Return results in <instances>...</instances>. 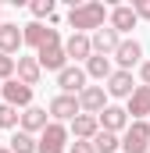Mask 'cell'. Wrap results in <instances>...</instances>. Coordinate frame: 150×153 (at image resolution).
I'll use <instances>...</instances> for the list:
<instances>
[{
  "instance_id": "obj_30",
  "label": "cell",
  "mask_w": 150,
  "mask_h": 153,
  "mask_svg": "<svg viewBox=\"0 0 150 153\" xmlns=\"http://www.w3.org/2000/svg\"><path fill=\"white\" fill-rule=\"evenodd\" d=\"M0 89H4V82H0Z\"/></svg>"
},
{
  "instance_id": "obj_3",
  "label": "cell",
  "mask_w": 150,
  "mask_h": 153,
  "mask_svg": "<svg viewBox=\"0 0 150 153\" xmlns=\"http://www.w3.org/2000/svg\"><path fill=\"white\" fill-rule=\"evenodd\" d=\"M122 153H150V125L132 121L122 135Z\"/></svg>"
},
{
  "instance_id": "obj_8",
  "label": "cell",
  "mask_w": 150,
  "mask_h": 153,
  "mask_svg": "<svg viewBox=\"0 0 150 153\" xmlns=\"http://www.w3.org/2000/svg\"><path fill=\"white\" fill-rule=\"evenodd\" d=\"M114 61H118V71H132V68H140V64H143V46H140V39H122Z\"/></svg>"
},
{
  "instance_id": "obj_9",
  "label": "cell",
  "mask_w": 150,
  "mask_h": 153,
  "mask_svg": "<svg viewBox=\"0 0 150 153\" xmlns=\"http://www.w3.org/2000/svg\"><path fill=\"white\" fill-rule=\"evenodd\" d=\"M79 107H82V114H104V107H107V89L104 85H86L82 93H79Z\"/></svg>"
},
{
  "instance_id": "obj_17",
  "label": "cell",
  "mask_w": 150,
  "mask_h": 153,
  "mask_svg": "<svg viewBox=\"0 0 150 153\" xmlns=\"http://www.w3.org/2000/svg\"><path fill=\"white\" fill-rule=\"evenodd\" d=\"M104 89H107V96H114V100H129V96L136 93L132 71H114V75L104 82Z\"/></svg>"
},
{
  "instance_id": "obj_2",
  "label": "cell",
  "mask_w": 150,
  "mask_h": 153,
  "mask_svg": "<svg viewBox=\"0 0 150 153\" xmlns=\"http://www.w3.org/2000/svg\"><path fill=\"white\" fill-rule=\"evenodd\" d=\"M46 111H50V121H57V125H72L75 117L82 114V107H79V96H68V93H57L50 103H46Z\"/></svg>"
},
{
  "instance_id": "obj_14",
  "label": "cell",
  "mask_w": 150,
  "mask_h": 153,
  "mask_svg": "<svg viewBox=\"0 0 150 153\" xmlns=\"http://www.w3.org/2000/svg\"><path fill=\"white\" fill-rule=\"evenodd\" d=\"M89 39H93V53H100V57H114L118 46H122V36L114 32L111 25H104L100 32H93Z\"/></svg>"
},
{
  "instance_id": "obj_26",
  "label": "cell",
  "mask_w": 150,
  "mask_h": 153,
  "mask_svg": "<svg viewBox=\"0 0 150 153\" xmlns=\"http://www.w3.org/2000/svg\"><path fill=\"white\" fill-rule=\"evenodd\" d=\"M132 11L140 22H150V0H132Z\"/></svg>"
},
{
  "instance_id": "obj_28",
  "label": "cell",
  "mask_w": 150,
  "mask_h": 153,
  "mask_svg": "<svg viewBox=\"0 0 150 153\" xmlns=\"http://www.w3.org/2000/svg\"><path fill=\"white\" fill-rule=\"evenodd\" d=\"M140 85H150V61L140 64Z\"/></svg>"
},
{
  "instance_id": "obj_10",
  "label": "cell",
  "mask_w": 150,
  "mask_h": 153,
  "mask_svg": "<svg viewBox=\"0 0 150 153\" xmlns=\"http://www.w3.org/2000/svg\"><path fill=\"white\" fill-rule=\"evenodd\" d=\"M129 125H132V117H129V111H125V107H114V103H107V107H104V114H100V128H104V132L122 135Z\"/></svg>"
},
{
  "instance_id": "obj_7",
  "label": "cell",
  "mask_w": 150,
  "mask_h": 153,
  "mask_svg": "<svg viewBox=\"0 0 150 153\" xmlns=\"http://www.w3.org/2000/svg\"><path fill=\"white\" fill-rule=\"evenodd\" d=\"M36 61H39V68L43 71H64L68 68V53H64V43H50V46H43L36 53Z\"/></svg>"
},
{
  "instance_id": "obj_22",
  "label": "cell",
  "mask_w": 150,
  "mask_h": 153,
  "mask_svg": "<svg viewBox=\"0 0 150 153\" xmlns=\"http://www.w3.org/2000/svg\"><path fill=\"white\" fill-rule=\"evenodd\" d=\"M36 150H39L36 135H29V132H22V128L11 135V153H36Z\"/></svg>"
},
{
  "instance_id": "obj_15",
  "label": "cell",
  "mask_w": 150,
  "mask_h": 153,
  "mask_svg": "<svg viewBox=\"0 0 150 153\" xmlns=\"http://www.w3.org/2000/svg\"><path fill=\"white\" fill-rule=\"evenodd\" d=\"M136 11H132V4H118V7H111V18H107V25H111L118 36H125V32H132L136 29Z\"/></svg>"
},
{
  "instance_id": "obj_5",
  "label": "cell",
  "mask_w": 150,
  "mask_h": 153,
  "mask_svg": "<svg viewBox=\"0 0 150 153\" xmlns=\"http://www.w3.org/2000/svg\"><path fill=\"white\" fill-rule=\"evenodd\" d=\"M72 132H68V125H57V121H50V128L39 135V150L36 153H64L72 143Z\"/></svg>"
},
{
  "instance_id": "obj_16",
  "label": "cell",
  "mask_w": 150,
  "mask_h": 153,
  "mask_svg": "<svg viewBox=\"0 0 150 153\" xmlns=\"http://www.w3.org/2000/svg\"><path fill=\"white\" fill-rule=\"evenodd\" d=\"M22 46H25V32H22V25H11V22H4V25H0V53L14 57Z\"/></svg>"
},
{
  "instance_id": "obj_29",
  "label": "cell",
  "mask_w": 150,
  "mask_h": 153,
  "mask_svg": "<svg viewBox=\"0 0 150 153\" xmlns=\"http://www.w3.org/2000/svg\"><path fill=\"white\" fill-rule=\"evenodd\" d=\"M0 153H11V146H0Z\"/></svg>"
},
{
  "instance_id": "obj_4",
  "label": "cell",
  "mask_w": 150,
  "mask_h": 153,
  "mask_svg": "<svg viewBox=\"0 0 150 153\" xmlns=\"http://www.w3.org/2000/svg\"><path fill=\"white\" fill-rule=\"evenodd\" d=\"M22 32H25V46H32V50H43V46H50V43H61V32L54 29V25H43V22H29V25H22Z\"/></svg>"
},
{
  "instance_id": "obj_6",
  "label": "cell",
  "mask_w": 150,
  "mask_h": 153,
  "mask_svg": "<svg viewBox=\"0 0 150 153\" xmlns=\"http://www.w3.org/2000/svg\"><path fill=\"white\" fill-rule=\"evenodd\" d=\"M0 96H4V103H11L14 111H29V107H32V85H25L22 78H11V82H4Z\"/></svg>"
},
{
  "instance_id": "obj_25",
  "label": "cell",
  "mask_w": 150,
  "mask_h": 153,
  "mask_svg": "<svg viewBox=\"0 0 150 153\" xmlns=\"http://www.w3.org/2000/svg\"><path fill=\"white\" fill-rule=\"evenodd\" d=\"M32 18H46V22H50V18H54V0H32Z\"/></svg>"
},
{
  "instance_id": "obj_11",
  "label": "cell",
  "mask_w": 150,
  "mask_h": 153,
  "mask_svg": "<svg viewBox=\"0 0 150 153\" xmlns=\"http://www.w3.org/2000/svg\"><path fill=\"white\" fill-rule=\"evenodd\" d=\"M50 128V111L46 107H29V111H22V132H29V135H43Z\"/></svg>"
},
{
  "instance_id": "obj_21",
  "label": "cell",
  "mask_w": 150,
  "mask_h": 153,
  "mask_svg": "<svg viewBox=\"0 0 150 153\" xmlns=\"http://www.w3.org/2000/svg\"><path fill=\"white\" fill-rule=\"evenodd\" d=\"M14 78H22L25 85H39V78H43L39 61H36V57H18V75H14Z\"/></svg>"
},
{
  "instance_id": "obj_27",
  "label": "cell",
  "mask_w": 150,
  "mask_h": 153,
  "mask_svg": "<svg viewBox=\"0 0 150 153\" xmlns=\"http://www.w3.org/2000/svg\"><path fill=\"white\" fill-rule=\"evenodd\" d=\"M68 153H97V146H93V143H82V139H75L72 146H68Z\"/></svg>"
},
{
  "instance_id": "obj_12",
  "label": "cell",
  "mask_w": 150,
  "mask_h": 153,
  "mask_svg": "<svg viewBox=\"0 0 150 153\" xmlns=\"http://www.w3.org/2000/svg\"><path fill=\"white\" fill-rule=\"evenodd\" d=\"M86 68H79V64H68L61 75H57V85H61V93H68V96H79L82 89H86Z\"/></svg>"
},
{
  "instance_id": "obj_24",
  "label": "cell",
  "mask_w": 150,
  "mask_h": 153,
  "mask_svg": "<svg viewBox=\"0 0 150 153\" xmlns=\"http://www.w3.org/2000/svg\"><path fill=\"white\" fill-rule=\"evenodd\" d=\"M0 128H11V132L22 128V114H18L11 103H0Z\"/></svg>"
},
{
  "instance_id": "obj_18",
  "label": "cell",
  "mask_w": 150,
  "mask_h": 153,
  "mask_svg": "<svg viewBox=\"0 0 150 153\" xmlns=\"http://www.w3.org/2000/svg\"><path fill=\"white\" fill-rule=\"evenodd\" d=\"M64 53H68V61H89L93 57V39L86 32H72L64 39Z\"/></svg>"
},
{
  "instance_id": "obj_13",
  "label": "cell",
  "mask_w": 150,
  "mask_h": 153,
  "mask_svg": "<svg viewBox=\"0 0 150 153\" xmlns=\"http://www.w3.org/2000/svg\"><path fill=\"white\" fill-rule=\"evenodd\" d=\"M68 132H72V139L93 143V139L100 135V117H97V114H79L72 125H68Z\"/></svg>"
},
{
  "instance_id": "obj_1",
  "label": "cell",
  "mask_w": 150,
  "mask_h": 153,
  "mask_svg": "<svg viewBox=\"0 0 150 153\" xmlns=\"http://www.w3.org/2000/svg\"><path fill=\"white\" fill-rule=\"evenodd\" d=\"M107 18H111V11L100 0H82V4H72V11H68V25L75 32H100Z\"/></svg>"
},
{
  "instance_id": "obj_31",
  "label": "cell",
  "mask_w": 150,
  "mask_h": 153,
  "mask_svg": "<svg viewBox=\"0 0 150 153\" xmlns=\"http://www.w3.org/2000/svg\"><path fill=\"white\" fill-rule=\"evenodd\" d=\"M0 25H4V22H0Z\"/></svg>"
},
{
  "instance_id": "obj_19",
  "label": "cell",
  "mask_w": 150,
  "mask_h": 153,
  "mask_svg": "<svg viewBox=\"0 0 150 153\" xmlns=\"http://www.w3.org/2000/svg\"><path fill=\"white\" fill-rule=\"evenodd\" d=\"M125 111H129L132 121H147V114H150V85H136V93L129 96Z\"/></svg>"
},
{
  "instance_id": "obj_20",
  "label": "cell",
  "mask_w": 150,
  "mask_h": 153,
  "mask_svg": "<svg viewBox=\"0 0 150 153\" xmlns=\"http://www.w3.org/2000/svg\"><path fill=\"white\" fill-rule=\"evenodd\" d=\"M86 75L89 78H97L100 85L107 82V78L114 75V68H111V57H100V53H93L89 61H86Z\"/></svg>"
},
{
  "instance_id": "obj_23",
  "label": "cell",
  "mask_w": 150,
  "mask_h": 153,
  "mask_svg": "<svg viewBox=\"0 0 150 153\" xmlns=\"http://www.w3.org/2000/svg\"><path fill=\"white\" fill-rule=\"evenodd\" d=\"M93 146H97V153H118V150H122V135H114V132H104V128H100V135L93 139Z\"/></svg>"
}]
</instances>
